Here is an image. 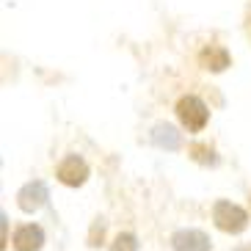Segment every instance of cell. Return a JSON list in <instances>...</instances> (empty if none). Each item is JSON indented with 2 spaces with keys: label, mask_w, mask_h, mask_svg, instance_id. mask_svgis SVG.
I'll return each instance as SVG.
<instances>
[{
  "label": "cell",
  "mask_w": 251,
  "mask_h": 251,
  "mask_svg": "<svg viewBox=\"0 0 251 251\" xmlns=\"http://www.w3.org/2000/svg\"><path fill=\"white\" fill-rule=\"evenodd\" d=\"M152 144L160 149H179V133L174 130L171 125H155V130H152Z\"/></svg>",
  "instance_id": "obj_8"
},
{
  "label": "cell",
  "mask_w": 251,
  "mask_h": 251,
  "mask_svg": "<svg viewBox=\"0 0 251 251\" xmlns=\"http://www.w3.org/2000/svg\"><path fill=\"white\" fill-rule=\"evenodd\" d=\"M237 251H251V249H237Z\"/></svg>",
  "instance_id": "obj_10"
},
{
  "label": "cell",
  "mask_w": 251,
  "mask_h": 251,
  "mask_svg": "<svg viewBox=\"0 0 251 251\" xmlns=\"http://www.w3.org/2000/svg\"><path fill=\"white\" fill-rule=\"evenodd\" d=\"M111 251H138V237L135 235H119L116 240H113V246H111Z\"/></svg>",
  "instance_id": "obj_9"
},
{
  "label": "cell",
  "mask_w": 251,
  "mask_h": 251,
  "mask_svg": "<svg viewBox=\"0 0 251 251\" xmlns=\"http://www.w3.org/2000/svg\"><path fill=\"white\" fill-rule=\"evenodd\" d=\"M47 196H50L47 185L42 179H33V182H28L23 191L17 193V201H20V207H23L25 213H36L39 207H45Z\"/></svg>",
  "instance_id": "obj_5"
},
{
  "label": "cell",
  "mask_w": 251,
  "mask_h": 251,
  "mask_svg": "<svg viewBox=\"0 0 251 251\" xmlns=\"http://www.w3.org/2000/svg\"><path fill=\"white\" fill-rule=\"evenodd\" d=\"M199 58H201V67L210 69V72H224L229 67V52L224 47H207V50H201Z\"/></svg>",
  "instance_id": "obj_7"
},
{
  "label": "cell",
  "mask_w": 251,
  "mask_h": 251,
  "mask_svg": "<svg viewBox=\"0 0 251 251\" xmlns=\"http://www.w3.org/2000/svg\"><path fill=\"white\" fill-rule=\"evenodd\" d=\"M45 246V232L36 224H25L14 235V251H39Z\"/></svg>",
  "instance_id": "obj_6"
},
{
  "label": "cell",
  "mask_w": 251,
  "mask_h": 251,
  "mask_svg": "<svg viewBox=\"0 0 251 251\" xmlns=\"http://www.w3.org/2000/svg\"><path fill=\"white\" fill-rule=\"evenodd\" d=\"M171 249L174 251H210L213 240L201 229H179L171 235Z\"/></svg>",
  "instance_id": "obj_3"
},
{
  "label": "cell",
  "mask_w": 251,
  "mask_h": 251,
  "mask_svg": "<svg viewBox=\"0 0 251 251\" xmlns=\"http://www.w3.org/2000/svg\"><path fill=\"white\" fill-rule=\"evenodd\" d=\"M58 179L64 185H69V188L83 185L86 179H89V163L83 160L80 155L64 157V160H61V166H58Z\"/></svg>",
  "instance_id": "obj_4"
},
{
  "label": "cell",
  "mask_w": 251,
  "mask_h": 251,
  "mask_svg": "<svg viewBox=\"0 0 251 251\" xmlns=\"http://www.w3.org/2000/svg\"><path fill=\"white\" fill-rule=\"evenodd\" d=\"M213 221L221 232H229V235H237L249 226V213L243 207L232 204V201H215L213 207Z\"/></svg>",
  "instance_id": "obj_1"
},
{
  "label": "cell",
  "mask_w": 251,
  "mask_h": 251,
  "mask_svg": "<svg viewBox=\"0 0 251 251\" xmlns=\"http://www.w3.org/2000/svg\"><path fill=\"white\" fill-rule=\"evenodd\" d=\"M177 116L191 133H199L201 127L207 125V119H210V111H207V105L201 102L199 97L188 94V97H182V100L177 102Z\"/></svg>",
  "instance_id": "obj_2"
}]
</instances>
